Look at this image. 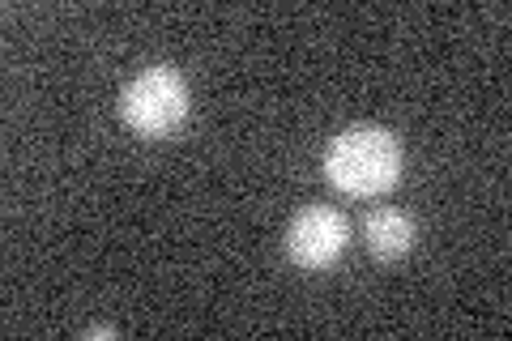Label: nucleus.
I'll return each instance as SVG.
<instances>
[{"label":"nucleus","mask_w":512,"mask_h":341,"mask_svg":"<svg viewBox=\"0 0 512 341\" xmlns=\"http://www.w3.org/2000/svg\"><path fill=\"white\" fill-rule=\"evenodd\" d=\"M363 243L376 261H402L414 248V222L402 209H372L363 222Z\"/></svg>","instance_id":"nucleus-4"},{"label":"nucleus","mask_w":512,"mask_h":341,"mask_svg":"<svg viewBox=\"0 0 512 341\" xmlns=\"http://www.w3.org/2000/svg\"><path fill=\"white\" fill-rule=\"evenodd\" d=\"M86 337H116V329H111V324H99V329H86Z\"/></svg>","instance_id":"nucleus-5"},{"label":"nucleus","mask_w":512,"mask_h":341,"mask_svg":"<svg viewBox=\"0 0 512 341\" xmlns=\"http://www.w3.org/2000/svg\"><path fill=\"white\" fill-rule=\"evenodd\" d=\"M188 111H192L188 81L171 64H154V69L137 73L120 94V120L137 137H171L188 120Z\"/></svg>","instance_id":"nucleus-2"},{"label":"nucleus","mask_w":512,"mask_h":341,"mask_svg":"<svg viewBox=\"0 0 512 341\" xmlns=\"http://www.w3.org/2000/svg\"><path fill=\"white\" fill-rule=\"evenodd\" d=\"M325 180L346 197H384L402 180V141L380 124H355L325 150Z\"/></svg>","instance_id":"nucleus-1"},{"label":"nucleus","mask_w":512,"mask_h":341,"mask_svg":"<svg viewBox=\"0 0 512 341\" xmlns=\"http://www.w3.org/2000/svg\"><path fill=\"white\" fill-rule=\"evenodd\" d=\"M350 243V222L346 214H338L333 205H303L299 214L291 218V226H286V261H291L295 269H329L338 256L346 252Z\"/></svg>","instance_id":"nucleus-3"}]
</instances>
